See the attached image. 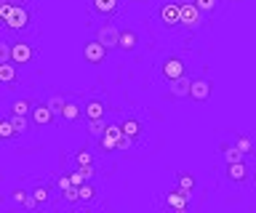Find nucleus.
Segmentation results:
<instances>
[{
    "instance_id": "423d86ee",
    "label": "nucleus",
    "mask_w": 256,
    "mask_h": 213,
    "mask_svg": "<svg viewBox=\"0 0 256 213\" xmlns=\"http://www.w3.org/2000/svg\"><path fill=\"white\" fill-rule=\"evenodd\" d=\"M166 208L171 211H187L190 208V192H184V189H171V192H166V200H163Z\"/></svg>"
},
{
    "instance_id": "2eb2a0df",
    "label": "nucleus",
    "mask_w": 256,
    "mask_h": 213,
    "mask_svg": "<svg viewBox=\"0 0 256 213\" xmlns=\"http://www.w3.org/2000/svg\"><path fill=\"white\" fill-rule=\"evenodd\" d=\"M190 88H192V77L182 75L179 80L171 83V96H176V99H187V96H190Z\"/></svg>"
},
{
    "instance_id": "20e7f679",
    "label": "nucleus",
    "mask_w": 256,
    "mask_h": 213,
    "mask_svg": "<svg viewBox=\"0 0 256 213\" xmlns=\"http://www.w3.org/2000/svg\"><path fill=\"white\" fill-rule=\"evenodd\" d=\"M35 56H38V51H35V45H32V43H24V40H16V43H14V56H11V61H14L16 67L32 64V61H35Z\"/></svg>"
},
{
    "instance_id": "6e6552de",
    "label": "nucleus",
    "mask_w": 256,
    "mask_h": 213,
    "mask_svg": "<svg viewBox=\"0 0 256 213\" xmlns=\"http://www.w3.org/2000/svg\"><path fill=\"white\" fill-rule=\"evenodd\" d=\"M160 21H163L166 27H182V3L160 5Z\"/></svg>"
},
{
    "instance_id": "9b49d317",
    "label": "nucleus",
    "mask_w": 256,
    "mask_h": 213,
    "mask_svg": "<svg viewBox=\"0 0 256 213\" xmlns=\"http://www.w3.org/2000/svg\"><path fill=\"white\" fill-rule=\"evenodd\" d=\"M83 117L86 120H99V117H107V101L94 96L83 104Z\"/></svg>"
},
{
    "instance_id": "e433bc0d",
    "label": "nucleus",
    "mask_w": 256,
    "mask_h": 213,
    "mask_svg": "<svg viewBox=\"0 0 256 213\" xmlns=\"http://www.w3.org/2000/svg\"><path fill=\"white\" fill-rule=\"evenodd\" d=\"M254 181H256V171H254Z\"/></svg>"
},
{
    "instance_id": "39448f33",
    "label": "nucleus",
    "mask_w": 256,
    "mask_h": 213,
    "mask_svg": "<svg viewBox=\"0 0 256 213\" xmlns=\"http://www.w3.org/2000/svg\"><path fill=\"white\" fill-rule=\"evenodd\" d=\"M107 51H110V48H107L102 40H91V43L83 45V59L88 61V64L96 67V64H102V61L107 59Z\"/></svg>"
},
{
    "instance_id": "ddd939ff",
    "label": "nucleus",
    "mask_w": 256,
    "mask_h": 213,
    "mask_svg": "<svg viewBox=\"0 0 256 213\" xmlns=\"http://www.w3.org/2000/svg\"><path fill=\"white\" fill-rule=\"evenodd\" d=\"M56 120H59V117H56V112L48 107V101H46V104H35V107H32V123L40 125V128H43V125H51Z\"/></svg>"
},
{
    "instance_id": "c756f323",
    "label": "nucleus",
    "mask_w": 256,
    "mask_h": 213,
    "mask_svg": "<svg viewBox=\"0 0 256 213\" xmlns=\"http://www.w3.org/2000/svg\"><path fill=\"white\" fill-rule=\"evenodd\" d=\"M235 147H238V149H240V152H243V155L254 152V141L248 139V136H243V133H240V136H235Z\"/></svg>"
},
{
    "instance_id": "6ab92c4d",
    "label": "nucleus",
    "mask_w": 256,
    "mask_h": 213,
    "mask_svg": "<svg viewBox=\"0 0 256 213\" xmlns=\"http://www.w3.org/2000/svg\"><path fill=\"white\" fill-rule=\"evenodd\" d=\"M136 43H139V35H136L134 29H123V32H120V45H118V48L134 51V48H136Z\"/></svg>"
},
{
    "instance_id": "a878e982",
    "label": "nucleus",
    "mask_w": 256,
    "mask_h": 213,
    "mask_svg": "<svg viewBox=\"0 0 256 213\" xmlns=\"http://www.w3.org/2000/svg\"><path fill=\"white\" fill-rule=\"evenodd\" d=\"M72 160H75L78 168H86V165H94V155H91V149H88V147H83V149H78V152H75Z\"/></svg>"
},
{
    "instance_id": "f704fd0d",
    "label": "nucleus",
    "mask_w": 256,
    "mask_h": 213,
    "mask_svg": "<svg viewBox=\"0 0 256 213\" xmlns=\"http://www.w3.org/2000/svg\"><path fill=\"white\" fill-rule=\"evenodd\" d=\"M70 184H72L70 176H59V179H56V187H59V192H62V189H67Z\"/></svg>"
},
{
    "instance_id": "aec40b11",
    "label": "nucleus",
    "mask_w": 256,
    "mask_h": 213,
    "mask_svg": "<svg viewBox=\"0 0 256 213\" xmlns=\"http://www.w3.org/2000/svg\"><path fill=\"white\" fill-rule=\"evenodd\" d=\"M0 80H3L8 88L16 83V64L14 61H6V64H0Z\"/></svg>"
},
{
    "instance_id": "a211bd4d",
    "label": "nucleus",
    "mask_w": 256,
    "mask_h": 213,
    "mask_svg": "<svg viewBox=\"0 0 256 213\" xmlns=\"http://www.w3.org/2000/svg\"><path fill=\"white\" fill-rule=\"evenodd\" d=\"M32 197L38 200V208H40V205H48V203H51V187L43 184V181H38V184L32 187Z\"/></svg>"
},
{
    "instance_id": "72a5a7b5",
    "label": "nucleus",
    "mask_w": 256,
    "mask_h": 213,
    "mask_svg": "<svg viewBox=\"0 0 256 213\" xmlns=\"http://www.w3.org/2000/svg\"><path fill=\"white\" fill-rule=\"evenodd\" d=\"M134 141H136V139H131V136H126V133H123V136H120V141H118V149H120V152H128V149L134 147Z\"/></svg>"
},
{
    "instance_id": "bb28decb",
    "label": "nucleus",
    "mask_w": 256,
    "mask_h": 213,
    "mask_svg": "<svg viewBox=\"0 0 256 213\" xmlns=\"http://www.w3.org/2000/svg\"><path fill=\"white\" fill-rule=\"evenodd\" d=\"M62 200L70 203V205H78V203H80V187L70 184L67 189H62Z\"/></svg>"
},
{
    "instance_id": "1a4fd4ad",
    "label": "nucleus",
    "mask_w": 256,
    "mask_h": 213,
    "mask_svg": "<svg viewBox=\"0 0 256 213\" xmlns=\"http://www.w3.org/2000/svg\"><path fill=\"white\" fill-rule=\"evenodd\" d=\"M254 176V171L248 168L246 160H238V163H227V179L235 181V184H246L248 179Z\"/></svg>"
},
{
    "instance_id": "c85d7f7f",
    "label": "nucleus",
    "mask_w": 256,
    "mask_h": 213,
    "mask_svg": "<svg viewBox=\"0 0 256 213\" xmlns=\"http://www.w3.org/2000/svg\"><path fill=\"white\" fill-rule=\"evenodd\" d=\"M192 3L203 13H216V8H219V0H192Z\"/></svg>"
},
{
    "instance_id": "5701e85b",
    "label": "nucleus",
    "mask_w": 256,
    "mask_h": 213,
    "mask_svg": "<svg viewBox=\"0 0 256 213\" xmlns=\"http://www.w3.org/2000/svg\"><path fill=\"white\" fill-rule=\"evenodd\" d=\"M107 117H99V120H86V128H88V133H91L94 139H102L104 136V131H107Z\"/></svg>"
},
{
    "instance_id": "412c9836",
    "label": "nucleus",
    "mask_w": 256,
    "mask_h": 213,
    "mask_svg": "<svg viewBox=\"0 0 256 213\" xmlns=\"http://www.w3.org/2000/svg\"><path fill=\"white\" fill-rule=\"evenodd\" d=\"M32 99H16L14 104H11V115H24V117H30L32 115Z\"/></svg>"
},
{
    "instance_id": "c9c22d12",
    "label": "nucleus",
    "mask_w": 256,
    "mask_h": 213,
    "mask_svg": "<svg viewBox=\"0 0 256 213\" xmlns=\"http://www.w3.org/2000/svg\"><path fill=\"white\" fill-rule=\"evenodd\" d=\"M8 3H14V5H27L30 0H8Z\"/></svg>"
},
{
    "instance_id": "b1692460",
    "label": "nucleus",
    "mask_w": 256,
    "mask_h": 213,
    "mask_svg": "<svg viewBox=\"0 0 256 213\" xmlns=\"http://www.w3.org/2000/svg\"><path fill=\"white\" fill-rule=\"evenodd\" d=\"M48 107H51L54 112H56V117L62 120V115H64V107H67V99H64L62 93H51V96H48Z\"/></svg>"
},
{
    "instance_id": "473e14b6",
    "label": "nucleus",
    "mask_w": 256,
    "mask_h": 213,
    "mask_svg": "<svg viewBox=\"0 0 256 213\" xmlns=\"http://www.w3.org/2000/svg\"><path fill=\"white\" fill-rule=\"evenodd\" d=\"M70 179H72V184H75V187H83L86 181H88V179H86V173L80 171V168H78V171H72V173H70Z\"/></svg>"
},
{
    "instance_id": "7ed1b4c3",
    "label": "nucleus",
    "mask_w": 256,
    "mask_h": 213,
    "mask_svg": "<svg viewBox=\"0 0 256 213\" xmlns=\"http://www.w3.org/2000/svg\"><path fill=\"white\" fill-rule=\"evenodd\" d=\"M160 75H163L168 83L179 80L182 75H187V72H184V59H182V56H176V53L166 56L163 61H160Z\"/></svg>"
},
{
    "instance_id": "4468645a",
    "label": "nucleus",
    "mask_w": 256,
    "mask_h": 213,
    "mask_svg": "<svg viewBox=\"0 0 256 213\" xmlns=\"http://www.w3.org/2000/svg\"><path fill=\"white\" fill-rule=\"evenodd\" d=\"M91 8L102 16H115L120 8V0H91Z\"/></svg>"
},
{
    "instance_id": "f03ea898",
    "label": "nucleus",
    "mask_w": 256,
    "mask_h": 213,
    "mask_svg": "<svg viewBox=\"0 0 256 213\" xmlns=\"http://www.w3.org/2000/svg\"><path fill=\"white\" fill-rule=\"evenodd\" d=\"M203 16L206 13L200 11L195 3H182V27L187 29V32H198V29L203 27Z\"/></svg>"
},
{
    "instance_id": "2f4dec72",
    "label": "nucleus",
    "mask_w": 256,
    "mask_h": 213,
    "mask_svg": "<svg viewBox=\"0 0 256 213\" xmlns=\"http://www.w3.org/2000/svg\"><path fill=\"white\" fill-rule=\"evenodd\" d=\"M14 133H16V128H14L11 117H8V120H3V123H0V136H3V139H14Z\"/></svg>"
},
{
    "instance_id": "7c9ffc66",
    "label": "nucleus",
    "mask_w": 256,
    "mask_h": 213,
    "mask_svg": "<svg viewBox=\"0 0 256 213\" xmlns=\"http://www.w3.org/2000/svg\"><path fill=\"white\" fill-rule=\"evenodd\" d=\"M11 123H14L16 133H27L30 131V120L24 115H11Z\"/></svg>"
},
{
    "instance_id": "0eeeda50",
    "label": "nucleus",
    "mask_w": 256,
    "mask_h": 213,
    "mask_svg": "<svg viewBox=\"0 0 256 213\" xmlns=\"http://www.w3.org/2000/svg\"><path fill=\"white\" fill-rule=\"evenodd\" d=\"M120 136H123V125H120V123H112V125H107V131H104V136L99 139V144H102V149H104V152H115V149H118V141H120Z\"/></svg>"
},
{
    "instance_id": "f257e3e1",
    "label": "nucleus",
    "mask_w": 256,
    "mask_h": 213,
    "mask_svg": "<svg viewBox=\"0 0 256 213\" xmlns=\"http://www.w3.org/2000/svg\"><path fill=\"white\" fill-rule=\"evenodd\" d=\"M0 19H3V27L8 32H24L32 24V11L27 5H14L8 0H3L0 3Z\"/></svg>"
},
{
    "instance_id": "f8f14e48",
    "label": "nucleus",
    "mask_w": 256,
    "mask_h": 213,
    "mask_svg": "<svg viewBox=\"0 0 256 213\" xmlns=\"http://www.w3.org/2000/svg\"><path fill=\"white\" fill-rule=\"evenodd\" d=\"M96 40H102L107 48H118L120 45V29L112 24V21H107V24L99 27V32H96Z\"/></svg>"
},
{
    "instance_id": "f3484780",
    "label": "nucleus",
    "mask_w": 256,
    "mask_h": 213,
    "mask_svg": "<svg viewBox=\"0 0 256 213\" xmlns=\"http://www.w3.org/2000/svg\"><path fill=\"white\" fill-rule=\"evenodd\" d=\"M80 117H83V107H80L78 101L67 99V107H64V115H62V120H67V123H78Z\"/></svg>"
},
{
    "instance_id": "9d476101",
    "label": "nucleus",
    "mask_w": 256,
    "mask_h": 213,
    "mask_svg": "<svg viewBox=\"0 0 256 213\" xmlns=\"http://www.w3.org/2000/svg\"><path fill=\"white\" fill-rule=\"evenodd\" d=\"M214 93V83L208 80V77H195L192 80V88H190V99L195 101H208Z\"/></svg>"
},
{
    "instance_id": "393cba45",
    "label": "nucleus",
    "mask_w": 256,
    "mask_h": 213,
    "mask_svg": "<svg viewBox=\"0 0 256 213\" xmlns=\"http://www.w3.org/2000/svg\"><path fill=\"white\" fill-rule=\"evenodd\" d=\"M222 155H224V163H238V160H243V157H246L235 144H222Z\"/></svg>"
},
{
    "instance_id": "4be33fe9",
    "label": "nucleus",
    "mask_w": 256,
    "mask_h": 213,
    "mask_svg": "<svg viewBox=\"0 0 256 213\" xmlns=\"http://www.w3.org/2000/svg\"><path fill=\"white\" fill-rule=\"evenodd\" d=\"M96 197H99V189H96V184H91V181H86V184L80 187V203L88 205V203H94Z\"/></svg>"
},
{
    "instance_id": "dca6fc26",
    "label": "nucleus",
    "mask_w": 256,
    "mask_h": 213,
    "mask_svg": "<svg viewBox=\"0 0 256 213\" xmlns=\"http://www.w3.org/2000/svg\"><path fill=\"white\" fill-rule=\"evenodd\" d=\"M120 125H123V133H126V136H131V139H139L142 131H144V125H142L139 117H123Z\"/></svg>"
},
{
    "instance_id": "cd10ccee",
    "label": "nucleus",
    "mask_w": 256,
    "mask_h": 213,
    "mask_svg": "<svg viewBox=\"0 0 256 213\" xmlns=\"http://www.w3.org/2000/svg\"><path fill=\"white\" fill-rule=\"evenodd\" d=\"M176 187L192 195V189H195V176H192V173H179V176H176Z\"/></svg>"
}]
</instances>
